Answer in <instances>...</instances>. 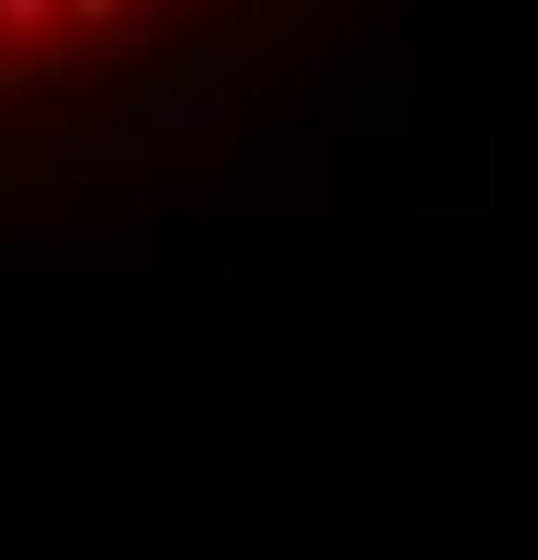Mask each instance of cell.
Listing matches in <instances>:
<instances>
[{"label":"cell","mask_w":538,"mask_h":560,"mask_svg":"<svg viewBox=\"0 0 538 560\" xmlns=\"http://www.w3.org/2000/svg\"><path fill=\"white\" fill-rule=\"evenodd\" d=\"M44 33H66V0H0V44H44Z\"/></svg>","instance_id":"6da1fadb"},{"label":"cell","mask_w":538,"mask_h":560,"mask_svg":"<svg viewBox=\"0 0 538 560\" xmlns=\"http://www.w3.org/2000/svg\"><path fill=\"white\" fill-rule=\"evenodd\" d=\"M140 0H66V33H119Z\"/></svg>","instance_id":"7a4b0ae2"}]
</instances>
